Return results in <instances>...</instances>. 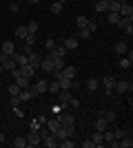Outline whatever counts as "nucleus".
Returning <instances> with one entry per match:
<instances>
[{"instance_id":"f257e3e1","label":"nucleus","mask_w":133,"mask_h":148,"mask_svg":"<svg viewBox=\"0 0 133 148\" xmlns=\"http://www.w3.org/2000/svg\"><path fill=\"white\" fill-rule=\"evenodd\" d=\"M58 119H60V124H62L64 128L76 130V117H73L71 113H58Z\"/></svg>"},{"instance_id":"f03ea898","label":"nucleus","mask_w":133,"mask_h":148,"mask_svg":"<svg viewBox=\"0 0 133 148\" xmlns=\"http://www.w3.org/2000/svg\"><path fill=\"white\" fill-rule=\"evenodd\" d=\"M133 91V84L127 80H115V86H113V93H131Z\"/></svg>"},{"instance_id":"7ed1b4c3","label":"nucleus","mask_w":133,"mask_h":148,"mask_svg":"<svg viewBox=\"0 0 133 148\" xmlns=\"http://www.w3.org/2000/svg\"><path fill=\"white\" fill-rule=\"evenodd\" d=\"M42 144V137H40L38 130H29V135H27V146H40Z\"/></svg>"},{"instance_id":"20e7f679","label":"nucleus","mask_w":133,"mask_h":148,"mask_svg":"<svg viewBox=\"0 0 133 148\" xmlns=\"http://www.w3.org/2000/svg\"><path fill=\"white\" fill-rule=\"evenodd\" d=\"M102 84L107 88V95L111 97V95H113V86H115V77L113 75H104V77H102Z\"/></svg>"},{"instance_id":"39448f33","label":"nucleus","mask_w":133,"mask_h":148,"mask_svg":"<svg viewBox=\"0 0 133 148\" xmlns=\"http://www.w3.org/2000/svg\"><path fill=\"white\" fill-rule=\"evenodd\" d=\"M107 128H111V122H109L104 115H100V117L95 119V130H100V133H104Z\"/></svg>"},{"instance_id":"423d86ee","label":"nucleus","mask_w":133,"mask_h":148,"mask_svg":"<svg viewBox=\"0 0 133 148\" xmlns=\"http://www.w3.org/2000/svg\"><path fill=\"white\" fill-rule=\"evenodd\" d=\"M40 62H42V58H40V53H29V56H27V64H31L33 69H40Z\"/></svg>"},{"instance_id":"0eeeda50","label":"nucleus","mask_w":133,"mask_h":148,"mask_svg":"<svg viewBox=\"0 0 133 148\" xmlns=\"http://www.w3.org/2000/svg\"><path fill=\"white\" fill-rule=\"evenodd\" d=\"M60 126H62V124H60V119H58V115H56V117H53V119H47V128H49V133H51V135H56Z\"/></svg>"},{"instance_id":"6e6552de","label":"nucleus","mask_w":133,"mask_h":148,"mask_svg":"<svg viewBox=\"0 0 133 148\" xmlns=\"http://www.w3.org/2000/svg\"><path fill=\"white\" fill-rule=\"evenodd\" d=\"M118 13H120V16H124V18H133V7L129 5V0L120 5V11H118Z\"/></svg>"},{"instance_id":"1a4fd4ad","label":"nucleus","mask_w":133,"mask_h":148,"mask_svg":"<svg viewBox=\"0 0 133 148\" xmlns=\"http://www.w3.org/2000/svg\"><path fill=\"white\" fill-rule=\"evenodd\" d=\"M47 86H49V82H47V80H38L36 84H31V88L36 91V95H40V93H47Z\"/></svg>"},{"instance_id":"9d476101","label":"nucleus","mask_w":133,"mask_h":148,"mask_svg":"<svg viewBox=\"0 0 133 148\" xmlns=\"http://www.w3.org/2000/svg\"><path fill=\"white\" fill-rule=\"evenodd\" d=\"M42 144L47 148H56L58 146V139H56V135H51V133H47V135L42 137Z\"/></svg>"},{"instance_id":"9b49d317","label":"nucleus","mask_w":133,"mask_h":148,"mask_svg":"<svg viewBox=\"0 0 133 148\" xmlns=\"http://www.w3.org/2000/svg\"><path fill=\"white\" fill-rule=\"evenodd\" d=\"M58 95H60V102H62V104H69V99L73 97L71 88H60V91H58Z\"/></svg>"},{"instance_id":"f8f14e48","label":"nucleus","mask_w":133,"mask_h":148,"mask_svg":"<svg viewBox=\"0 0 133 148\" xmlns=\"http://www.w3.org/2000/svg\"><path fill=\"white\" fill-rule=\"evenodd\" d=\"M2 53H5V56H13V53H16V44H13L11 40H5V42H2Z\"/></svg>"},{"instance_id":"ddd939ff","label":"nucleus","mask_w":133,"mask_h":148,"mask_svg":"<svg viewBox=\"0 0 133 148\" xmlns=\"http://www.w3.org/2000/svg\"><path fill=\"white\" fill-rule=\"evenodd\" d=\"M133 146V137H131V133L129 135H124L122 139H118V148H131Z\"/></svg>"},{"instance_id":"4468645a","label":"nucleus","mask_w":133,"mask_h":148,"mask_svg":"<svg viewBox=\"0 0 133 148\" xmlns=\"http://www.w3.org/2000/svg\"><path fill=\"white\" fill-rule=\"evenodd\" d=\"M40 69H42V71H47V73H51V71H53V60H51L49 56L42 58V62H40Z\"/></svg>"},{"instance_id":"2eb2a0df","label":"nucleus","mask_w":133,"mask_h":148,"mask_svg":"<svg viewBox=\"0 0 133 148\" xmlns=\"http://www.w3.org/2000/svg\"><path fill=\"white\" fill-rule=\"evenodd\" d=\"M95 11L98 13H107L109 11V2L107 0H95Z\"/></svg>"},{"instance_id":"dca6fc26","label":"nucleus","mask_w":133,"mask_h":148,"mask_svg":"<svg viewBox=\"0 0 133 148\" xmlns=\"http://www.w3.org/2000/svg\"><path fill=\"white\" fill-rule=\"evenodd\" d=\"M62 75H64V77H69V80H76V66H69V64H64Z\"/></svg>"},{"instance_id":"f3484780","label":"nucleus","mask_w":133,"mask_h":148,"mask_svg":"<svg viewBox=\"0 0 133 148\" xmlns=\"http://www.w3.org/2000/svg\"><path fill=\"white\" fill-rule=\"evenodd\" d=\"M120 13L118 11H107V20H109V25H118V22H120Z\"/></svg>"},{"instance_id":"a211bd4d","label":"nucleus","mask_w":133,"mask_h":148,"mask_svg":"<svg viewBox=\"0 0 133 148\" xmlns=\"http://www.w3.org/2000/svg\"><path fill=\"white\" fill-rule=\"evenodd\" d=\"M18 71H20V73H22V75H25V77H31V75H33V71H36V69H33L31 64H22V66H20Z\"/></svg>"},{"instance_id":"6ab92c4d","label":"nucleus","mask_w":133,"mask_h":148,"mask_svg":"<svg viewBox=\"0 0 133 148\" xmlns=\"http://www.w3.org/2000/svg\"><path fill=\"white\" fill-rule=\"evenodd\" d=\"M91 142H93V146H104V139H102V133H100V130H95L93 135H91Z\"/></svg>"},{"instance_id":"aec40b11","label":"nucleus","mask_w":133,"mask_h":148,"mask_svg":"<svg viewBox=\"0 0 133 148\" xmlns=\"http://www.w3.org/2000/svg\"><path fill=\"white\" fill-rule=\"evenodd\" d=\"M64 47H67V51L78 49V38H67V40H64Z\"/></svg>"},{"instance_id":"412c9836","label":"nucleus","mask_w":133,"mask_h":148,"mask_svg":"<svg viewBox=\"0 0 133 148\" xmlns=\"http://www.w3.org/2000/svg\"><path fill=\"white\" fill-rule=\"evenodd\" d=\"M16 66H18V64H16V60H13V58H7V60L2 62V69H5V71H13Z\"/></svg>"},{"instance_id":"4be33fe9","label":"nucleus","mask_w":133,"mask_h":148,"mask_svg":"<svg viewBox=\"0 0 133 148\" xmlns=\"http://www.w3.org/2000/svg\"><path fill=\"white\" fill-rule=\"evenodd\" d=\"M27 36H29V31H27V25H22V27H18V29H16V38H18V40H25Z\"/></svg>"},{"instance_id":"5701e85b","label":"nucleus","mask_w":133,"mask_h":148,"mask_svg":"<svg viewBox=\"0 0 133 148\" xmlns=\"http://www.w3.org/2000/svg\"><path fill=\"white\" fill-rule=\"evenodd\" d=\"M9 58H13L18 66H22V64H27V56H25V53H13V56H9Z\"/></svg>"},{"instance_id":"b1692460","label":"nucleus","mask_w":133,"mask_h":148,"mask_svg":"<svg viewBox=\"0 0 133 148\" xmlns=\"http://www.w3.org/2000/svg\"><path fill=\"white\" fill-rule=\"evenodd\" d=\"M131 25H133V18H124V16H122V18H120V22H118L115 27H120V29L124 31L127 27H131Z\"/></svg>"},{"instance_id":"393cba45","label":"nucleus","mask_w":133,"mask_h":148,"mask_svg":"<svg viewBox=\"0 0 133 148\" xmlns=\"http://www.w3.org/2000/svg\"><path fill=\"white\" fill-rule=\"evenodd\" d=\"M44 124H47V119H44V117H38V119H33V122H31V130H40V128L44 126Z\"/></svg>"},{"instance_id":"a878e982","label":"nucleus","mask_w":133,"mask_h":148,"mask_svg":"<svg viewBox=\"0 0 133 148\" xmlns=\"http://www.w3.org/2000/svg\"><path fill=\"white\" fill-rule=\"evenodd\" d=\"M98 88H100V82L95 80V77H91V80L87 82V91H91V93H93V91H98Z\"/></svg>"},{"instance_id":"bb28decb","label":"nucleus","mask_w":133,"mask_h":148,"mask_svg":"<svg viewBox=\"0 0 133 148\" xmlns=\"http://www.w3.org/2000/svg\"><path fill=\"white\" fill-rule=\"evenodd\" d=\"M76 25H78V29H84V27L89 25V18H87V16H78V18H76Z\"/></svg>"},{"instance_id":"cd10ccee","label":"nucleus","mask_w":133,"mask_h":148,"mask_svg":"<svg viewBox=\"0 0 133 148\" xmlns=\"http://www.w3.org/2000/svg\"><path fill=\"white\" fill-rule=\"evenodd\" d=\"M58 82H60V88H71V86H73V80H69V77H64V75H62V77H60Z\"/></svg>"},{"instance_id":"c85d7f7f","label":"nucleus","mask_w":133,"mask_h":148,"mask_svg":"<svg viewBox=\"0 0 133 148\" xmlns=\"http://www.w3.org/2000/svg\"><path fill=\"white\" fill-rule=\"evenodd\" d=\"M58 146H60V148H73V146H76V142H71V137H67V139H60Z\"/></svg>"},{"instance_id":"c756f323","label":"nucleus","mask_w":133,"mask_h":148,"mask_svg":"<svg viewBox=\"0 0 133 148\" xmlns=\"http://www.w3.org/2000/svg\"><path fill=\"white\" fill-rule=\"evenodd\" d=\"M47 91H49V93H56V95H58V91H60V82H58V80L49 82V86H47Z\"/></svg>"},{"instance_id":"7c9ffc66","label":"nucleus","mask_w":133,"mask_h":148,"mask_svg":"<svg viewBox=\"0 0 133 148\" xmlns=\"http://www.w3.org/2000/svg\"><path fill=\"white\" fill-rule=\"evenodd\" d=\"M58 47V42L53 40V38H49V40H44V51H53Z\"/></svg>"},{"instance_id":"2f4dec72","label":"nucleus","mask_w":133,"mask_h":148,"mask_svg":"<svg viewBox=\"0 0 133 148\" xmlns=\"http://www.w3.org/2000/svg\"><path fill=\"white\" fill-rule=\"evenodd\" d=\"M113 53H127V42H115Z\"/></svg>"},{"instance_id":"473e14b6","label":"nucleus","mask_w":133,"mask_h":148,"mask_svg":"<svg viewBox=\"0 0 133 148\" xmlns=\"http://www.w3.org/2000/svg\"><path fill=\"white\" fill-rule=\"evenodd\" d=\"M13 146L16 148H27V137H16V139H13Z\"/></svg>"},{"instance_id":"72a5a7b5","label":"nucleus","mask_w":133,"mask_h":148,"mask_svg":"<svg viewBox=\"0 0 133 148\" xmlns=\"http://www.w3.org/2000/svg\"><path fill=\"white\" fill-rule=\"evenodd\" d=\"M36 36H38V33H29V36L25 38V44H29V47H33V44L38 42V38H36Z\"/></svg>"},{"instance_id":"f704fd0d","label":"nucleus","mask_w":133,"mask_h":148,"mask_svg":"<svg viewBox=\"0 0 133 148\" xmlns=\"http://www.w3.org/2000/svg\"><path fill=\"white\" fill-rule=\"evenodd\" d=\"M7 91H9V95H18V93H20V86L13 82V84H9V86H7Z\"/></svg>"},{"instance_id":"c9c22d12","label":"nucleus","mask_w":133,"mask_h":148,"mask_svg":"<svg viewBox=\"0 0 133 148\" xmlns=\"http://www.w3.org/2000/svg\"><path fill=\"white\" fill-rule=\"evenodd\" d=\"M78 38H82V40H87V38H91V31L84 27V29H78Z\"/></svg>"},{"instance_id":"e433bc0d","label":"nucleus","mask_w":133,"mask_h":148,"mask_svg":"<svg viewBox=\"0 0 133 148\" xmlns=\"http://www.w3.org/2000/svg\"><path fill=\"white\" fill-rule=\"evenodd\" d=\"M27 31H29V33H38V22H36V20H31V22L27 25Z\"/></svg>"},{"instance_id":"4c0bfd02","label":"nucleus","mask_w":133,"mask_h":148,"mask_svg":"<svg viewBox=\"0 0 133 148\" xmlns=\"http://www.w3.org/2000/svg\"><path fill=\"white\" fill-rule=\"evenodd\" d=\"M62 2H58V0H56V2H53V5H51V11H53V13H62Z\"/></svg>"},{"instance_id":"58836bf2","label":"nucleus","mask_w":133,"mask_h":148,"mask_svg":"<svg viewBox=\"0 0 133 148\" xmlns=\"http://www.w3.org/2000/svg\"><path fill=\"white\" fill-rule=\"evenodd\" d=\"M124 135H127V130H124V128H115L113 130V137H115V139H122Z\"/></svg>"},{"instance_id":"ea45409f","label":"nucleus","mask_w":133,"mask_h":148,"mask_svg":"<svg viewBox=\"0 0 133 148\" xmlns=\"http://www.w3.org/2000/svg\"><path fill=\"white\" fill-rule=\"evenodd\" d=\"M104 117H107L109 122L113 124V122H115V117H118V113H115V111H109V113H104Z\"/></svg>"},{"instance_id":"a19ab883","label":"nucleus","mask_w":133,"mask_h":148,"mask_svg":"<svg viewBox=\"0 0 133 148\" xmlns=\"http://www.w3.org/2000/svg\"><path fill=\"white\" fill-rule=\"evenodd\" d=\"M9 104H11L13 108H16V106H20L22 102H20V97H18V95H11V99H9Z\"/></svg>"},{"instance_id":"79ce46f5","label":"nucleus","mask_w":133,"mask_h":148,"mask_svg":"<svg viewBox=\"0 0 133 148\" xmlns=\"http://www.w3.org/2000/svg\"><path fill=\"white\" fill-rule=\"evenodd\" d=\"M18 9H20L18 2H13V0H11V2H9V11H11V13H18Z\"/></svg>"},{"instance_id":"37998d69","label":"nucleus","mask_w":133,"mask_h":148,"mask_svg":"<svg viewBox=\"0 0 133 148\" xmlns=\"http://www.w3.org/2000/svg\"><path fill=\"white\" fill-rule=\"evenodd\" d=\"M87 29L91 31V33H93V31L98 29V22H95V20H89V25H87Z\"/></svg>"},{"instance_id":"c03bdc74","label":"nucleus","mask_w":133,"mask_h":148,"mask_svg":"<svg viewBox=\"0 0 133 148\" xmlns=\"http://www.w3.org/2000/svg\"><path fill=\"white\" fill-rule=\"evenodd\" d=\"M67 106H73V108H78V106H80V102H78V97H71L69 99V104Z\"/></svg>"},{"instance_id":"a18cd8bd","label":"nucleus","mask_w":133,"mask_h":148,"mask_svg":"<svg viewBox=\"0 0 133 148\" xmlns=\"http://www.w3.org/2000/svg\"><path fill=\"white\" fill-rule=\"evenodd\" d=\"M82 146H84V148H95V146H93V142H91V137H89V139H84Z\"/></svg>"},{"instance_id":"49530a36","label":"nucleus","mask_w":133,"mask_h":148,"mask_svg":"<svg viewBox=\"0 0 133 148\" xmlns=\"http://www.w3.org/2000/svg\"><path fill=\"white\" fill-rule=\"evenodd\" d=\"M124 33H127V36H133V25L127 27V29H124Z\"/></svg>"},{"instance_id":"de8ad7c7","label":"nucleus","mask_w":133,"mask_h":148,"mask_svg":"<svg viewBox=\"0 0 133 148\" xmlns=\"http://www.w3.org/2000/svg\"><path fill=\"white\" fill-rule=\"evenodd\" d=\"M7 58H9V56H5V53H0V64H2V62H5Z\"/></svg>"},{"instance_id":"09e8293b","label":"nucleus","mask_w":133,"mask_h":148,"mask_svg":"<svg viewBox=\"0 0 133 148\" xmlns=\"http://www.w3.org/2000/svg\"><path fill=\"white\" fill-rule=\"evenodd\" d=\"M0 142H5V133H0Z\"/></svg>"},{"instance_id":"8fccbe9b","label":"nucleus","mask_w":133,"mask_h":148,"mask_svg":"<svg viewBox=\"0 0 133 148\" xmlns=\"http://www.w3.org/2000/svg\"><path fill=\"white\" fill-rule=\"evenodd\" d=\"M29 2H31V5H38V0H29Z\"/></svg>"},{"instance_id":"3c124183","label":"nucleus","mask_w":133,"mask_h":148,"mask_svg":"<svg viewBox=\"0 0 133 148\" xmlns=\"http://www.w3.org/2000/svg\"><path fill=\"white\" fill-rule=\"evenodd\" d=\"M2 71H5V69H2V64H0V73H2Z\"/></svg>"},{"instance_id":"603ef678","label":"nucleus","mask_w":133,"mask_h":148,"mask_svg":"<svg viewBox=\"0 0 133 148\" xmlns=\"http://www.w3.org/2000/svg\"><path fill=\"white\" fill-rule=\"evenodd\" d=\"M115 2H127V0H115Z\"/></svg>"},{"instance_id":"864d4df0","label":"nucleus","mask_w":133,"mask_h":148,"mask_svg":"<svg viewBox=\"0 0 133 148\" xmlns=\"http://www.w3.org/2000/svg\"><path fill=\"white\" fill-rule=\"evenodd\" d=\"M58 2H62V5H64V2H67V0H58Z\"/></svg>"},{"instance_id":"5fc2aeb1","label":"nucleus","mask_w":133,"mask_h":148,"mask_svg":"<svg viewBox=\"0 0 133 148\" xmlns=\"http://www.w3.org/2000/svg\"><path fill=\"white\" fill-rule=\"evenodd\" d=\"M13 2H20V0H13Z\"/></svg>"},{"instance_id":"6e6d98bb","label":"nucleus","mask_w":133,"mask_h":148,"mask_svg":"<svg viewBox=\"0 0 133 148\" xmlns=\"http://www.w3.org/2000/svg\"><path fill=\"white\" fill-rule=\"evenodd\" d=\"M107 2H109V0H107Z\"/></svg>"}]
</instances>
